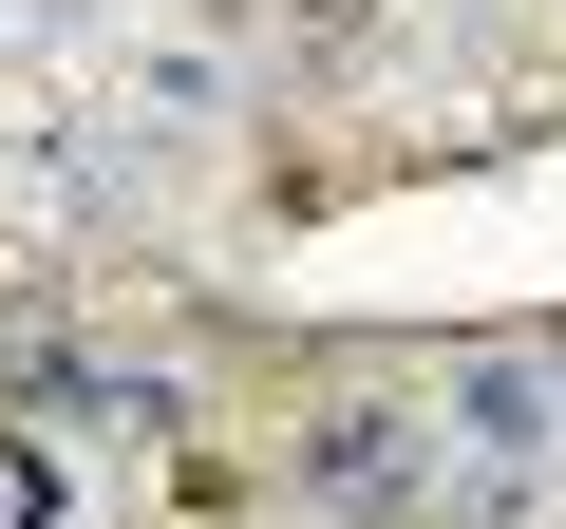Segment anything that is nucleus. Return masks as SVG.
<instances>
[{"label": "nucleus", "mask_w": 566, "mask_h": 529, "mask_svg": "<svg viewBox=\"0 0 566 529\" xmlns=\"http://www.w3.org/2000/svg\"><path fill=\"white\" fill-rule=\"evenodd\" d=\"M303 491H322V510H359V529H416V510H453V435H434V378L322 397V416H303Z\"/></svg>", "instance_id": "nucleus-2"}, {"label": "nucleus", "mask_w": 566, "mask_h": 529, "mask_svg": "<svg viewBox=\"0 0 566 529\" xmlns=\"http://www.w3.org/2000/svg\"><path fill=\"white\" fill-rule=\"evenodd\" d=\"M434 435H453V510H547L566 491V360L547 341L434 360Z\"/></svg>", "instance_id": "nucleus-1"}]
</instances>
